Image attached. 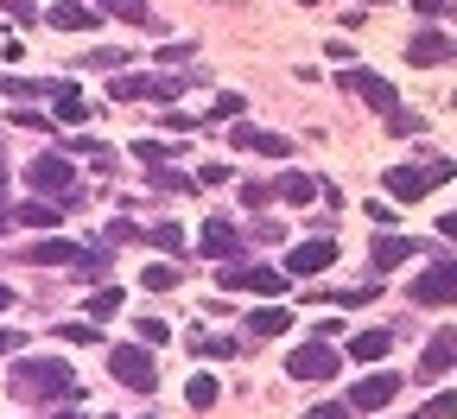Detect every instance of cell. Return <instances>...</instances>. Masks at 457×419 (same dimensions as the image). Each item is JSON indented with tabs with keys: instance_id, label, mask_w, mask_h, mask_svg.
I'll return each instance as SVG.
<instances>
[{
	"instance_id": "cell-23",
	"label": "cell",
	"mask_w": 457,
	"mask_h": 419,
	"mask_svg": "<svg viewBox=\"0 0 457 419\" xmlns=\"http://www.w3.org/2000/svg\"><path fill=\"white\" fill-rule=\"evenodd\" d=\"M51 108H57V122H89V108H83V96H77L71 83L51 89Z\"/></svg>"
},
{
	"instance_id": "cell-5",
	"label": "cell",
	"mask_w": 457,
	"mask_h": 419,
	"mask_svg": "<svg viewBox=\"0 0 457 419\" xmlns=\"http://www.w3.org/2000/svg\"><path fill=\"white\" fill-rule=\"evenodd\" d=\"M337 369H343V349L337 343H318V337L286 356V375H293V381H330Z\"/></svg>"
},
{
	"instance_id": "cell-36",
	"label": "cell",
	"mask_w": 457,
	"mask_h": 419,
	"mask_svg": "<svg viewBox=\"0 0 457 419\" xmlns=\"http://www.w3.org/2000/svg\"><path fill=\"white\" fill-rule=\"evenodd\" d=\"M128 51H89V71H121Z\"/></svg>"
},
{
	"instance_id": "cell-45",
	"label": "cell",
	"mask_w": 457,
	"mask_h": 419,
	"mask_svg": "<svg viewBox=\"0 0 457 419\" xmlns=\"http://www.w3.org/2000/svg\"><path fill=\"white\" fill-rule=\"evenodd\" d=\"M0 235H7V216H0Z\"/></svg>"
},
{
	"instance_id": "cell-46",
	"label": "cell",
	"mask_w": 457,
	"mask_h": 419,
	"mask_svg": "<svg viewBox=\"0 0 457 419\" xmlns=\"http://www.w3.org/2000/svg\"><path fill=\"white\" fill-rule=\"evenodd\" d=\"M140 419H159V413H140Z\"/></svg>"
},
{
	"instance_id": "cell-2",
	"label": "cell",
	"mask_w": 457,
	"mask_h": 419,
	"mask_svg": "<svg viewBox=\"0 0 457 419\" xmlns=\"http://www.w3.org/2000/svg\"><path fill=\"white\" fill-rule=\"evenodd\" d=\"M26 185H32V191H45V197H57V210L83 204V191H77V172H71V153H38V159L26 165Z\"/></svg>"
},
{
	"instance_id": "cell-6",
	"label": "cell",
	"mask_w": 457,
	"mask_h": 419,
	"mask_svg": "<svg viewBox=\"0 0 457 419\" xmlns=\"http://www.w3.org/2000/svg\"><path fill=\"white\" fill-rule=\"evenodd\" d=\"M324 267H337V235H318V242H299L293 255L279 261V273H293V280H312V273H324Z\"/></svg>"
},
{
	"instance_id": "cell-13",
	"label": "cell",
	"mask_w": 457,
	"mask_h": 419,
	"mask_svg": "<svg viewBox=\"0 0 457 419\" xmlns=\"http://www.w3.org/2000/svg\"><path fill=\"white\" fill-rule=\"evenodd\" d=\"M451 363H457V331H438V337H432V343L420 349V381L432 388V381H438V375H445Z\"/></svg>"
},
{
	"instance_id": "cell-10",
	"label": "cell",
	"mask_w": 457,
	"mask_h": 419,
	"mask_svg": "<svg viewBox=\"0 0 457 419\" xmlns=\"http://www.w3.org/2000/svg\"><path fill=\"white\" fill-rule=\"evenodd\" d=\"M381 185L394 191V204H420V197L432 191V178H426V165H387Z\"/></svg>"
},
{
	"instance_id": "cell-14",
	"label": "cell",
	"mask_w": 457,
	"mask_h": 419,
	"mask_svg": "<svg viewBox=\"0 0 457 419\" xmlns=\"http://www.w3.org/2000/svg\"><path fill=\"white\" fill-rule=\"evenodd\" d=\"M413 255H420V242H413V235H375V248H369L375 273H394V267H407Z\"/></svg>"
},
{
	"instance_id": "cell-26",
	"label": "cell",
	"mask_w": 457,
	"mask_h": 419,
	"mask_svg": "<svg viewBox=\"0 0 457 419\" xmlns=\"http://www.w3.org/2000/svg\"><path fill=\"white\" fill-rule=\"evenodd\" d=\"M13 222H26V229H51V222H64V210H57V204H20Z\"/></svg>"
},
{
	"instance_id": "cell-28",
	"label": "cell",
	"mask_w": 457,
	"mask_h": 419,
	"mask_svg": "<svg viewBox=\"0 0 457 419\" xmlns=\"http://www.w3.org/2000/svg\"><path fill=\"white\" fill-rule=\"evenodd\" d=\"M134 343L159 349V343H171V324H165V318H134Z\"/></svg>"
},
{
	"instance_id": "cell-43",
	"label": "cell",
	"mask_w": 457,
	"mask_h": 419,
	"mask_svg": "<svg viewBox=\"0 0 457 419\" xmlns=\"http://www.w3.org/2000/svg\"><path fill=\"white\" fill-rule=\"evenodd\" d=\"M51 419H83V413H77V406H57V413H51Z\"/></svg>"
},
{
	"instance_id": "cell-37",
	"label": "cell",
	"mask_w": 457,
	"mask_h": 419,
	"mask_svg": "<svg viewBox=\"0 0 457 419\" xmlns=\"http://www.w3.org/2000/svg\"><path fill=\"white\" fill-rule=\"evenodd\" d=\"M134 159H146V165H165V159H171V147H159V140H140V147H134Z\"/></svg>"
},
{
	"instance_id": "cell-19",
	"label": "cell",
	"mask_w": 457,
	"mask_h": 419,
	"mask_svg": "<svg viewBox=\"0 0 457 419\" xmlns=\"http://www.w3.org/2000/svg\"><path fill=\"white\" fill-rule=\"evenodd\" d=\"M108 96H114V102H140V96H159V77H128V71H114V77H108Z\"/></svg>"
},
{
	"instance_id": "cell-8",
	"label": "cell",
	"mask_w": 457,
	"mask_h": 419,
	"mask_svg": "<svg viewBox=\"0 0 457 419\" xmlns=\"http://www.w3.org/2000/svg\"><path fill=\"white\" fill-rule=\"evenodd\" d=\"M413 298H420V306H451V298H457V261H438L432 273H420Z\"/></svg>"
},
{
	"instance_id": "cell-7",
	"label": "cell",
	"mask_w": 457,
	"mask_h": 419,
	"mask_svg": "<svg viewBox=\"0 0 457 419\" xmlns=\"http://www.w3.org/2000/svg\"><path fill=\"white\" fill-rule=\"evenodd\" d=\"M337 83H343V89H356L375 114H394V108H400L394 83H387V77H375V71H337Z\"/></svg>"
},
{
	"instance_id": "cell-4",
	"label": "cell",
	"mask_w": 457,
	"mask_h": 419,
	"mask_svg": "<svg viewBox=\"0 0 457 419\" xmlns=\"http://www.w3.org/2000/svg\"><path fill=\"white\" fill-rule=\"evenodd\" d=\"M286 280H293V273H279V267H236V261H222L216 267V286L222 292H261V298H279L286 292Z\"/></svg>"
},
{
	"instance_id": "cell-29",
	"label": "cell",
	"mask_w": 457,
	"mask_h": 419,
	"mask_svg": "<svg viewBox=\"0 0 457 419\" xmlns=\"http://www.w3.org/2000/svg\"><path fill=\"white\" fill-rule=\"evenodd\" d=\"M140 286H146V292H171V286H179V267H171V261H153V267L140 273Z\"/></svg>"
},
{
	"instance_id": "cell-1",
	"label": "cell",
	"mask_w": 457,
	"mask_h": 419,
	"mask_svg": "<svg viewBox=\"0 0 457 419\" xmlns=\"http://www.w3.org/2000/svg\"><path fill=\"white\" fill-rule=\"evenodd\" d=\"M26 406H38V400H51V406H71L83 388H77V375H71V363H57V356H26V363L13 369V381H7Z\"/></svg>"
},
{
	"instance_id": "cell-38",
	"label": "cell",
	"mask_w": 457,
	"mask_h": 419,
	"mask_svg": "<svg viewBox=\"0 0 457 419\" xmlns=\"http://www.w3.org/2000/svg\"><path fill=\"white\" fill-rule=\"evenodd\" d=\"M305 419H350V400H324V406H312Z\"/></svg>"
},
{
	"instance_id": "cell-39",
	"label": "cell",
	"mask_w": 457,
	"mask_h": 419,
	"mask_svg": "<svg viewBox=\"0 0 457 419\" xmlns=\"http://www.w3.org/2000/svg\"><path fill=\"white\" fill-rule=\"evenodd\" d=\"M242 108H248L242 96H216V122H236V114H242Z\"/></svg>"
},
{
	"instance_id": "cell-32",
	"label": "cell",
	"mask_w": 457,
	"mask_h": 419,
	"mask_svg": "<svg viewBox=\"0 0 457 419\" xmlns=\"http://www.w3.org/2000/svg\"><path fill=\"white\" fill-rule=\"evenodd\" d=\"M267 197H273V185H267V178H242V204H248V210H261Z\"/></svg>"
},
{
	"instance_id": "cell-9",
	"label": "cell",
	"mask_w": 457,
	"mask_h": 419,
	"mask_svg": "<svg viewBox=\"0 0 457 419\" xmlns=\"http://www.w3.org/2000/svg\"><path fill=\"white\" fill-rule=\"evenodd\" d=\"M26 267H83V242L45 235V242H32V248H26Z\"/></svg>"
},
{
	"instance_id": "cell-3",
	"label": "cell",
	"mask_w": 457,
	"mask_h": 419,
	"mask_svg": "<svg viewBox=\"0 0 457 419\" xmlns=\"http://www.w3.org/2000/svg\"><path fill=\"white\" fill-rule=\"evenodd\" d=\"M108 375L121 381V388H134V394H153L159 388V369H153V349L146 343H114L108 349Z\"/></svg>"
},
{
	"instance_id": "cell-31",
	"label": "cell",
	"mask_w": 457,
	"mask_h": 419,
	"mask_svg": "<svg viewBox=\"0 0 457 419\" xmlns=\"http://www.w3.org/2000/svg\"><path fill=\"white\" fill-rule=\"evenodd\" d=\"M420 128H426V122H420L413 108H394V114H387V134H400V140H407V134H420Z\"/></svg>"
},
{
	"instance_id": "cell-35",
	"label": "cell",
	"mask_w": 457,
	"mask_h": 419,
	"mask_svg": "<svg viewBox=\"0 0 457 419\" xmlns=\"http://www.w3.org/2000/svg\"><path fill=\"white\" fill-rule=\"evenodd\" d=\"M426 178H432V185H451V178H457V165H451V159H438V153H432V159H426Z\"/></svg>"
},
{
	"instance_id": "cell-25",
	"label": "cell",
	"mask_w": 457,
	"mask_h": 419,
	"mask_svg": "<svg viewBox=\"0 0 457 419\" xmlns=\"http://www.w3.org/2000/svg\"><path fill=\"white\" fill-rule=\"evenodd\" d=\"M121 306H128V292H121V286H96V292H89V318H114Z\"/></svg>"
},
{
	"instance_id": "cell-21",
	"label": "cell",
	"mask_w": 457,
	"mask_h": 419,
	"mask_svg": "<svg viewBox=\"0 0 457 419\" xmlns=\"http://www.w3.org/2000/svg\"><path fill=\"white\" fill-rule=\"evenodd\" d=\"M140 235H146L159 255H185V229H179V222H146Z\"/></svg>"
},
{
	"instance_id": "cell-24",
	"label": "cell",
	"mask_w": 457,
	"mask_h": 419,
	"mask_svg": "<svg viewBox=\"0 0 457 419\" xmlns=\"http://www.w3.org/2000/svg\"><path fill=\"white\" fill-rule=\"evenodd\" d=\"M102 13H108V20H121V26H153L146 0H102Z\"/></svg>"
},
{
	"instance_id": "cell-47",
	"label": "cell",
	"mask_w": 457,
	"mask_h": 419,
	"mask_svg": "<svg viewBox=\"0 0 457 419\" xmlns=\"http://www.w3.org/2000/svg\"><path fill=\"white\" fill-rule=\"evenodd\" d=\"M362 7H375V0H362Z\"/></svg>"
},
{
	"instance_id": "cell-40",
	"label": "cell",
	"mask_w": 457,
	"mask_h": 419,
	"mask_svg": "<svg viewBox=\"0 0 457 419\" xmlns=\"http://www.w3.org/2000/svg\"><path fill=\"white\" fill-rule=\"evenodd\" d=\"M20 343H26V331H0V356H13Z\"/></svg>"
},
{
	"instance_id": "cell-17",
	"label": "cell",
	"mask_w": 457,
	"mask_h": 419,
	"mask_svg": "<svg viewBox=\"0 0 457 419\" xmlns=\"http://www.w3.org/2000/svg\"><path fill=\"white\" fill-rule=\"evenodd\" d=\"M387 349H394V331H356V337H350V356H356V363H387Z\"/></svg>"
},
{
	"instance_id": "cell-18",
	"label": "cell",
	"mask_w": 457,
	"mask_h": 419,
	"mask_svg": "<svg viewBox=\"0 0 457 419\" xmlns=\"http://www.w3.org/2000/svg\"><path fill=\"white\" fill-rule=\"evenodd\" d=\"M273 191H279L286 204H312V197H318V178H312V172H279Z\"/></svg>"
},
{
	"instance_id": "cell-44",
	"label": "cell",
	"mask_w": 457,
	"mask_h": 419,
	"mask_svg": "<svg viewBox=\"0 0 457 419\" xmlns=\"http://www.w3.org/2000/svg\"><path fill=\"white\" fill-rule=\"evenodd\" d=\"M7 306H13V286H0V312H7Z\"/></svg>"
},
{
	"instance_id": "cell-27",
	"label": "cell",
	"mask_w": 457,
	"mask_h": 419,
	"mask_svg": "<svg viewBox=\"0 0 457 419\" xmlns=\"http://www.w3.org/2000/svg\"><path fill=\"white\" fill-rule=\"evenodd\" d=\"M216 394H222V388H216V375H191V381H185V400H191L197 413H210V406H216Z\"/></svg>"
},
{
	"instance_id": "cell-34",
	"label": "cell",
	"mask_w": 457,
	"mask_h": 419,
	"mask_svg": "<svg viewBox=\"0 0 457 419\" xmlns=\"http://www.w3.org/2000/svg\"><path fill=\"white\" fill-rule=\"evenodd\" d=\"M153 185H159V191H191V178H185V172H171V165H159V172H153Z\"/></svg>"
},
{
	"instance_id": "cell-30",
	"label": "cell",
	"mask_w": 457,
	"mask_h": 419,
	"mask_svg": "<svg viewBox=\"0 0 457 419\" xmlns=\"http://www.w3.org/2000/svg\"><path fill=\"white\" fill-rule=\"evenodd\" d=\"M413 419H457V394H451V388H445V394H432Z\"/></svg>"
},
{
	"instance_id": "cell-20",
	"label": "cell",
	"mask_w": 457,
	"mask_h": 419,
	"mask_svg": "<svg viewBox=\"0 0 457 419\" xmlns=\"http://www.w3.org/2000/svg\"><path fill=\"white\" fill-rule=\"evenodd\" d=\"M286 324H293V312H286V306H261V312H248V337H279Z\"/></svg>"
},
{
	"instance_id": "cell-42",
	"label": "cell",
	"mask_w": 457,
	"mask_h": 419,
	"mask_svg": "<svg viewBox=\"0 0 457 419\" xmlns=\"http://www.w3.org/2000/svg\"><path fill=\"white\" fill-rule=\"evenodd\" d=\"M438 235H451V242H457V210H451V216H438Z\"/></svg>"
},
{
	"instance_id": "cell-41",
	"label": "cell",
	"mask_w": 457,
	"mask_h": 419,
	"mask_svg": "<svg viewBox=\"0 0 457 419\" xmlns=\"http://www.w3.org/2000/svg\"><path fill=\"white\" fill-rule=\"evenodd\" d=\"M413 7H420V20H432V13H445V7H451V0H413Z\"/></svg>"
},
{
	"instance_id": "cell-33",
	"label": "cell",
	"mask_w": 457,
	"mask_h": 419,
	"mask_svg": "<svg viewBox=\"0 0 457 419\" xmlns=\"http://www.w3.org/2000/svg\"><path fill=\"white\" fill-rule=\"evenodd\" d=\"M57 337L77 343V349H83V343H102V331H96V324H57Z\"/></svg>"
},
{
	"instance_id": "cell-12",
	"label": "cell",
	"mask_w": 457,
	"mask_h": 419,
	"mask_svg": "<svg viewBox=\"0 0 457 419\" xmlns=\"http://www.w3.org/2000/svg\"><path fill=\"white\" fill-rule=\"evenodd\" d=\"M228 147L267 153V159H286V153H293V140H286V134H261V128H248V122H228Z\"/></svg>"
},
{
	"instance_id": "cell-15",
	"label": "cell",
	"mask_w": 457,
	"mask_h": 419,
	"mask_svg": "<svg viewBox=\"0 0 457 419\" xmlns=\"http://www.w3.org/2000/svg\"><path fill=\"white\" fill-rule=\"evenodd\" d=\"M236 248H242V229L228 222V216H210L204 222V255L210 261H236Z\"/></svg>"
},
{
	"instance_id": "cell-22",
	"label": "cell",
	"mask_w": 457,
	"mask_h": 419,
	"mask_svg": "<svg viewBox=\"0 0 457 419\" xmlns=\"http://www.w3.org/2000/svg\"><path fill=\"white\" fill-rule=\"evenodd\" d=\"M407 57H413V64H438V57H451V38H445V32H420V38L407 45Z\"/></svg>"
},
{
	"instance_id": "cell-16",
	"label": "cell",
	"mask_w": 457,
	"mask_h": 419,
	"mask_svg": "<svg viewBox=\"0 0 457 419\" xmlns=\"http://www.w3.org/2000/svg\"><path fill=\"white\" fill-rule=\"evenodd\" d=\"M45 26H57V32H96L102 20H96V13L83 7V0H57V7L45 13Z\"/></svg>"
},
{
	"instance_id": "cell-11",
	"label": "cell",
	"mask_w": 457,
	"mask_h": 419,
	"mask_svg": "<svg viewBox=\"0 0 457 419\" xmlns=\"http://www.w3.org/2000/svg\"><path fill=\"white\" fill-rule=\"evenodd\" d=\"M394 394H400V375H362L350 388V406L356 413H381V406H394Z\"/></svg>"
}]
</instances>
